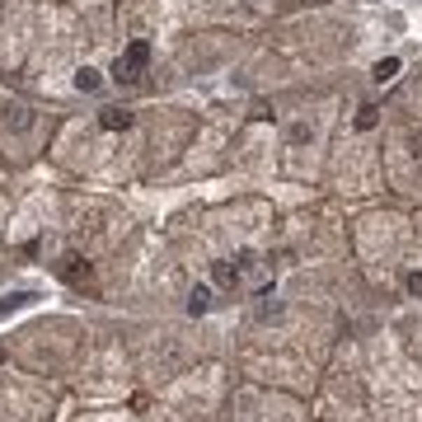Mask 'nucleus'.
I'll list each match as a JSON object with an SVG mask.
<instances>
[{
  "mask_svg": "<svg viewBox=\"0 0 422 422\" xmlns=\"http://www.w3.org/2000/svg\"><path fill=\"white\" fill-rule=\"evenodd\" d=\"M5 127H15V132H29V127H33L29 108H24V104H10V108H5Z\"/></svg>",
  "mask_w": 422,
  "mask_h": 422,
  "instance_id": "5",
  "label": "nucleus"
},
{
  "mask_svg": "<svg viewBox=\"0 0 422 422\" xmlns=\"http://www.w3.org/2000/svg\"><path fill=\"white\" fill-rule=\"evenodd\" d=\"M239 272H244L239 263H216L211 277H216V286H239Z\"/></svg>",
  "mask_w": 422,
  "mask_h": 422,
  "instance_id": "6",
  "label": "nucleus"
},
{
  "mask_svg": "<svg viewBox=\"0 0 422 422\" xmlns=\"http://www.w3.org/2000/svg\"><path fill=\"white\" fill-rule=\"evenodd\" d=\"M33 300H38L33 291H10V296L0 300V319H10L15 310H24V305H33Z\"/></svg>",
  "mask_w": 422,
  "mask_h": 422,
  "instance_id": "4",
  "label": "nucleus"
},
{
  "mask_svg": "<svg viewBox=\"0 0 422 422\" xmlns=\"http://www.w3.org/2000/svg\"><path fill=\"white\" fill-rule=\"evenodd\" d=\"M99 127H104V132H127V127H132V113L127 108H104L99 113Z\"/></svg>",
  "mask_w": 422,
  "mask_h": 422,
  "instance_id": "3",
  "label": "nucleus"
},
{
  "mask_svg": "<svg viewBox=\"0 0 422 422\" xmlns=\"http://www.w3.org/2000/svg\"><path fill=\"white\" fill-rule=\"evenodd\" d=\"M146 62H150V43H132L122 52V57H118V66H113V80H118V85H132V80H141V71H146Z\"/></svg>",
  "mask_w": 422,
  "mask_h": 422,
  "instance_id": "1",
  "label": "nucleus"
},
{
  "mask_svg": "<svg viewBox=\"0 0 422 422\" xmlns=\"http://www.w3.org/2000/svg\"><path fill=\"white\" fill-rule=\"evenodd\" d=\"M375 122H380V118H375V104H361V113H357V127H361V132H371Z\"/></svg>",
  "mask_w": 422,
  "mask_h": 422,
  "instance_id": "10",
  "label": "nucleus"
},
{
  "mask_svg": "<svg viewBox=\"0 0 422 422\" xmlns=\"http://www.w3.org/2000/svg\"><path fill=\"white\" fill-rule=\"evenodd\" d=\"M0 361H5V352H0Z\"/></svg>",
  "mask_w": 422,
  "mask_h": 422,
  "instance_id": "12",
  "label": "nucleus"
},
{
  "mask_svg": "<svg viewBox=\"0 0 422 422\" xmlns=\"http://www.w3.org/2000/svg\"><path fill=\"white\" fill-rule=\"evenodd\" d=\"M62 277L71 281V286H90V277H94V272H90V263H85V258L66 253V258H62Z\"/></svg>",
  "mask_w": 422,
  "mask_h": 422,
  "instance_id": "2",
  "label": "nucleus"
},
{
  "mask_svg": "<svg viewBox=\"0 0 422 422\" xmlns=\"http://www.w3.org/2000/svg\"><path fill=\"white\" fill-rule=\"evenodd\" d=\"M211 310V291L206 286H192V296H188V314H206Z\"/></svg>",
  "mask_w": 422,
  "mask_h": 422,
  "instance_id": "7",
  "label": "nucleus"
},
{
  "mask_svg": "<svg viewBox=\"0 0 422 422\" xmlns=\"http://www.w3.org/2000/svg\"><path fill=\"white\" fill-rule=\"evenodd\" d=\"M76 90L80 94H94V90H99V71H94V66H80V71H76Z\"/></svg>",
  "mask_w": 422,
  "mask_h": 422,
  "instance_id": "8",
  "label": "nucleus"
},
{
  "mask_svg": "<svg viewBox=\"0 0 422 422\" xmlns=\"http://www.w3.org/2000/svg\"><path fill=\"white\" fill-rule=\"evenodd\" d=\"M399 76V57H385V62H375V80L385 85V80H394Z\"/></svg>",
  "mask_w": 422,
  "mask_h": 422,
  "instance_id": "9",
  "label": "nucleus"
},
{
  "mask_svg": "<svg viewBox=\"0 0 422 422\" xmlns=\"http://www.w3.org/2000/svg\"><path fill=\"white\" fill-rule=\"evenodd\" d=\"M404 286H408V296H418V300H422V272H408Z\"/></svg>",
  "mask_w": 422,
  "mask_h": 422,
  "instance_id": "11",
  "label": "nucleus"
}]
</instances>
